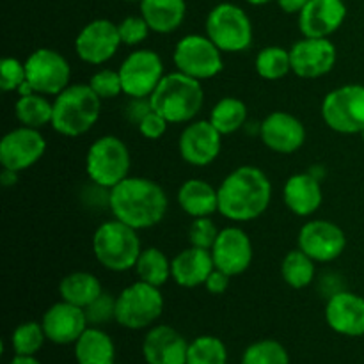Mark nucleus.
Listing matches in <instances>:
<instances>
[{"mask_svg":"<svg viewBox=\"0 0 364 364\" xmlns=\"http://www.w3.org/2000/svg\"><path fill=\"white\" fill-rule=\"evenodd\" d=\"M188 341L171 326H153L142 341V355L148 364H187Z\"/></svg>","mask_w":364,"mask_h":364,"instance_id":"23","label":"nucleus"},{"mask_svg":"<svg viewBox=\"0 0 364 364\" xmlns=\"http://www.w3.org/2000/svg\"><path fill=\"white\" fill-rule=\"evenodd\" d=\"M117 71L128 98H149L166 77L162 57L151 48H137L128 53Z\"/></svg>","mask_w":364,"mask_h":364,"instance_id":"11","label":"nucleus"},{"mask_svg":"<svg viewBox=\"0 0 364 364\" xmlns=\"http://www.w3.org/2000/svg\"><path fill=\"white\" fill-rule=\"evenodd\" d=\"M359 135H361V137H363V142H364V130L361 132V134H359Z\"/></svg>","mask_w":364,"mask_h":364,"instance_id":"51","label":"nucleus"},{"mask_svg":"<svg viewBox=\"0 0 364 364\" xmlns=\"http://www.w3.org/2000/svg\"><path fill=\"white\" fill-rule=\"evenodd\" d=\"M109 210L114 219L144 231L162 223L169 210V198L151 178L128 176L109 191Z\"/></svg>","mask_w":364,"mask_h":364,"instance_id":"1","label":"nucleus"},{"mask_svg":"<svg viewBox=\"0 0 364 364\" xmlns=\"http://www.w3.org/2000/svg\"><path fill=\"white\" fill-rule=\"evenodd\" d=\"M73 345L77 364H116L112 338L100 327H87Z\"/></svg>","mask_w":364,"mask_h":364,"instance_id":"28","label":"nucleus"},{"mask_svg":"<svg viewBox=\"0 0 364 364\" xmlns=\"http://www.w3.org/2000/svg\"><path fill=\"white\" fill-rule=\"evenodd\" d=\"M173 63L196 80H210L223 73L224 52L206 34H187L174 46Z\"/></svg>","mask_w":364,"mask_h":364,"instance_id":"10","label":"nucleus"},{"mask_svg":"<svg viewBox=\"0 0 364 364\" xmlns=\"http://www.w3.org/2000/svg\"><path fill=\"white\" fill-rule=\"evenodd\" d=\"M27 82L25 63L16 57H4L0 63V87L4 92H16Z\"/></svg>","mask_w":364,"mask_h":364,"instance_id":"39","label":"nucleus"},{"mask_svg":"<svg viewBox=\"0 0 364 364\" xmlns=\"http://www.w3.org/2000/svg\"><path fill=\"white\" fill-rule=\"evenodd\" d=\"M316 262L301 249L288 252L281 262V277L294 290H304L315 281Z\"/></svg>","mask_w":364,"mask_h":364,"instance_id":"33","label":"nucleus"},{"mask_svg":"<svg viewBox=\"0 0 364 364\" xmlns=\"http://www.w3.org/2000/svg\"><path fill=\"white\" fill-rule=\"evenodd\" d=\"M123 45L117 23L107 18H96L89 21L75 38V52L78 59L91 66H102L109 63Z\"/></svg>","mask_w":364,"mask_h":364,"instance_id":"13","label":"nucleus"},{"mask_svg":"<svg viewBox=\"0 0 364 364\" xmlns=\"http://www.w3.org/2000/svg\"><path fill=\"white\" fill-rule=\"evenodd\" d=\"M291 73L299 78L315 80L333 71L338 60L336 45L329 38H304L290 48Z\"/></svg>","mask_w":364,"mask_h":364,"instance_id":"17","label":"nucleus"},{"mask_svg":"<svg viewBox=\"0 0 364 364\" xmlns=\"http://www.w3.org/2000/svg\"><path fill=\"white\" fill-rule=\"evenodd\" d=\"M142 251L139 231L121 220H105L92 235V255L110 272H128L137 263Z\"/></svg>","mask_w":364,"mask_h":364,"instance_id":"5","label":"nucleus"},{"mask_svg":"<svg viewBox=\"0 0 364 364\" xmlns=\"http://www.w3.org/2000/svg\"><path fill=\"white\" fill-rule=\"evenodd\" d=\"M130 149L117 135H103L89 146L85 173L96 187L110 191L130 176Z\"/></svg>","mask_w":364,"mask_h":364,"instance_id":"6","label":"nucleus"},{"mask_svg":"<svg viewBox=\"0 0 364 364\" xmlns=\"http://www.w3.org/2000/svg\"><path fill=\"white\" fill-rule=\"evenodd\" d=\"M223 137L224 135L210 123V119H194L181 130L178 153L188 166L206 167L220 155Z\"/></svg>","mask_w":364,"mask_h":364,"instance_id":"16","label":"nucleus"},{"mask_svg":"<svg viewBox=\"0 0 364 364\" xmlns=\"http://www.w3.org/2000/svg\"><path fill=\"white\" fill-rule=\"evenodd\" d=\"M297 16L304 38H331L343 25L347 6L343 0H309Z\"/></svg>","mask_w":364,"mask_h":364,"instance_id":"22","label":"nucleus"},{"mask_svg":"<svg viewBox=\"0 0 364 364\" xmlns=\"http://www.w3.org/2000/svg\"><path fill=\"white\" fill-rule=\"evenodd\" d=\"M87 84L102 100H112L117 98L119 95H124L119 71L110 70V68H103V70L95 71L91 75V78H89Z\"/></svg>","mask_w":364,"mask_h":364,"instance_id":"38","label":"nucleus"},{"mask_svg":"<svg viewBox=\"0 0 364 364\" xmlns=\"http://www.w3.org/2000/svg\"><path fill=\"white\" fill-rule=\"evenodd\" d=\"M249 110L247 105L237 96H224L210 110V123L223 135H231L245 127Z\"/></svg>","mask_w":364,"mask_h":364,"instance_id":"31","label":"nucleus"},{"mask_svg":"<svg viewBox=\"0 0 364 364\" xmlns=\"http://www.w3.org/2000/svg\"><path fill=\"white\" fill-rule=\"evenodd\" d=\"M85 315H87V322L95 327L110 322L116 318V297H112L109 291H103L95 302L85 308Z\"/></svg>","mask_w":364,"mask_h":364,"instance_id":"42","label":"nucleus"},{"mask_svg":"<svg viewBox=\"0 0 364 364\" xmlns=\"http://www.w3.org/2000/svg\"><path fill=\"white\" fill-rule=\"evenodd\" d=\"M151 102L149 98H130V103L124 109V116L130 123H134L137 127L139 123L142 121V117L146 116L148 112H151Z\"/></svg>","mask_w":364,"mask_h":364,"instance_id":"44","label":"nucleus"},{"mask_svg":"<svg viewBox=\"0 0 364 364\" xmlns=\"http://www.w3.org/2000/svg\"><path fill=\"white\" fill-rule=\"evenodd\" d=\"M306 127L297 116L284 110H274L259 123L262 142L274 153L291 155L306 142Z\"/></svg>","mask_w":364,"mask_h":364,"instance_id":"19","label":"nucleus"},{"mask_svg":"<svg viewBox=\"0 0 364 364\" xmlns=\"http://www.w3.org/2000/svg\"><path fill=\"white\" fill-rule=\"evenodd\" d=\"M7 364H43L39 359H36V355H16L11 359Z\"/></svg>","mask_w":364,"mask_h":364,"instance_id":"47","label":"nucleus"},{"mask_svg":"<svg viewBox=\"0 0 364 364\" xmlns=\"http://www.w3.org/2000/svg\"><path fill=\"white\" fill-rule=\"evenodd\" d=\"M117 28H119V38L121 43L127 46H137L141 43H144L148 39L149 28L148 21L139 14V16H127L117 23Z\"/></svg>","mask_w":364,"mask_h":364,"instance_id":"41","label":"nucleus"},{"mask_svg":"<svg viewBox=\"0 0 364 364\" xmlns=\"http://www.w3.org/2000/svg\"><path fill=\"white\" fill-rule=\"evenodd\" d=\"M27 82L36 92L57 96L71 84V66L66 57L53 48H38L25 60Z\"/></svg>","mask_w":364,"mask_h":364,"instance_id":"12","label":"nucleus"},{"mask_svg":"<svg viewBox=\"0 0 364 364\" xmlns=\"http://www.w3.org/2000/svg\"><path fill=\"white\" fill-rule=\"evenodd\" d=\"M210 251L215 269L223 270L231 277L244 274L255 258L251 237L238 226H228L220 230Z\"/></svg>","mask_w":364,"mask_h":364,"instance_id":"18","label":"nucleus"},{"mask_svg":"<svg viewBox=\"0 0 364 364\" xmlns=\"http://www.w3.org/2000/svg\"><path fill=\"white\" fill-rule=\"evenodd\" d=\"M219 213L231 223H251L269 210L272 201V183L263 169L240 166L231 171L220 185Z\"/></svg>","mask_w":364,"mask_h":364,"instance_id":"2","label":"nucleus"},{"mask_svg":"<svg viewBox=\"0 0 364 364\" xmlns=\"http://www.w3.org/2000/svg\"><path fill=\"white\" fill-rule=\"evenodd\" d=\"M46 153V139L41 130L18 127L7 132L0 141V164L4 169L23 173L34 167Z\"/></svg>","mask_w":364,"mask_h":364,"instance_id":"14","label":"nucleus"},{"mask_svg":"<svg viewBox=\"0 0 364 364\" xmlns=\"http://www.w3.org/2000/svg\"><path fill=\"white\" fill-rule=\"evenodd\" d=\"M171 262L166 252L159 247H146L139 255L137 263L134 270L137 277L144 283L153 284V287H164L169 279H173L171 274Z\"/></svg>","mask_w":364,"mask_h":364,"instance_id":"32","label":"nucleus"},{"mask_svg":"<svg viewBox=\"0 0 364 364\" xmlns=\"http://www.w3.org/2000/svg\"><path fill=\"white\" fill-rule=\"evenodd\" d=\"M18 174L20 173H14V171H9V169H2V185L4 187H11V185L16 183Z\"/></svg>","mask_w":364,"mask_h":364,"instance_id":"48","label":"nucleus"},{"mask_svg":"<svg viewBox=\"0 0 364 364\" xmlns=\"http://www.w3.org/2000/svg\"><path fill=\"white\" fill-rule=\"evenodd\" d=\"M212 251L201 247L183 249L178 252L171 262V274L173 281L181 288H198L205 287L206 279L213 272Z\"/></svg>","mask_w":364,"mask_h":364,"instance_id":"25","label":"nucleus"},{"mask_svg":"<svg viewBox=\"0 0 364 364\" xmlns=\"http://www.w3.org/2000/svg\"><path fill=\"white\" fill-rule=\"evenodd\" d=\"M219 231L217 230L215 223L212 220V217H199V219H192L191 228H188V242L194 247L201 249H212L215 244L217 237H219Z\"/></svg>","mask_w":364,"mask_h":364,"instance_id":"40","label":"nucleus"},{"mask_svg":"<svg viewBox=\"0 0 364 364\" xmlns=\"http://www.w3.org/2000/svg\"><path fill=\"white\" fill-rule=\"evenodd\" d=\"M283 201L297 217H311L323 203L320 178L313 173H295L283 187Z\"/></svg>","mask_w":364,"mask_h":364,"instance_id":"24","label":"nucleus"},{"mask_svg":"<svg viewBox=\"0 0 364 364\" xmlns=\"http://www.w3.org/2000/svg\"><path fill=\"white\" fill-rule=\"evenodd\" d=\"M187 364H228V348L217 336H199L188 343Z\"/></svg>","mask_w":364,"mask_h":364,"instance_id":"35","label":"nucleus"},{"mask_svg":"<svg viewBox=\"0 0 364 364\" xmlns=\"http://www.w3.org/2000/svg\"><path fill=\"white\" fill-rule=\"evenodd\" d=\"M240 364H290V354L277 340H259L245 348Z\"/></svg>","mask_w":364,"mask_h":364,"instance_id":"37","label":"nucleus"},{"mask_svg":"<svg viewBox=\"0 0 364 364\" xmlns=\"http://www.w3.org/2000/svg\"><path fill=\"white\" fill-rule=\"evenodd\" d=\"M169 124L171 123L162 116V114L151 110V112H148L142 117L141 123L137 124V130L139 134L144 139H148V141H159V139H162L164 135H166Z\"/></svg>","mask_w":364,"mask_h":364,"instance_id":"43","label":"nucleus"},{"mask_svg":"<svg viewBox=\"0 0 364 364\" xmlns=\"http://www.w3.org/2000/svg\"><path fill=\"white\" fill-rule=\"evenodd\" d=\"M103 294V287L98 277L85 270H77L64 276L59 283V295L63 301L78 308H87Z\"/></svg>","mask_w":364,"mask_h":364,"instance_id":"29","label":"nucleus"},{"mask_svg":"<svg viewBox=\"0 0 364 364\" xmlns=\"http://www.w3.org/2000/svg\"><path fill=\"white\" fill-rule=\"evenodd\" d=\"M149 102L151 109L162 114L171 124H187L198 117L205 105V89L201 80L173 71L166 73Z\"/></svg>","mask_w":364,"mask_h":364,"instance_id":"3","label":"nucleus"},{"mask_svg":"<svg viewBox=\"0 0 364 364\" xmlns=\"http://www.w3.org/2000/svg\"><path fill=\"white\" fill-rule=\"evenodd\" d=\"M141 16L148 21L151 32L171 34L178 31L187 16L185 0H141Z\"/></svg>","mask_w":364,"mask_h":364,"instance_id":"27","label":"nucleus"},{"mask_svg":"<svg viewBox=\"0 0 364 364\" xmlns=\"http://www.w3.org/2000/svg\"><path fill=\"white\" fill-rule=\"evenodd\" d=\"M279 9L287 14H299L309 0H276Z\"/></svg>","mask_w":364,"mask_h":364,"instance_id":"46","label":"nucleus"},{"mask_svg":"<svg viewBox=\"0 0 364 364\" xmlns=\"http://www.w3.org/2000/svg\"><path fill=\"white\" fill-rule=\"evenodd\" d=\"M326 322L341 336H364V297L348 290L331 294L326 304Z\"/></svg>","mask_w":364,"mask_h":364,"instance_id":"20","label":"nucleus"},{"mask_svg":"<svg viewBox=\"0 0 364 364\" xmlns=\"http://www.w3.org/2000/svg\"><path fill=\"white\" fill-rule=\"evenodd\" d=\"M178 205L192 219L212 217L219 212V192L210 181L203 178L185 180L178 188Z\"/></svg>","mask_w":364,"mask_h":364,"instance_id":"26","label":"nucleus"},{"mask_svg":"<svg viewBox=\"0 0 364 364\" xmlns=\"http://www.w3.org/2000/svg\"><path fill=\"white\" fill-rule=\"evenodd\" d=\"M244 2L251 4V6H267V4L274 2V0H244Z\"/></svg>","mask_w":364,"mask_h":364,"instance_id":"49","label":"nucleus"},{"mask_svg":"<svg viewBox=\"0 0 364 364\" xmlns=\"http://www.w3.org/2000/svg\"><path fill=\"white\" fill-rule=\"evenodd\" d=\"M323 123L336 134L354 135L364 130V85L345 84L327 92L320 105Z\"/></svg>","mask_w":364,"mask_h":364,"instance_id":"9","label":"nucleus"},{"mask_svg":"<svg viewBox=\"0 0 364 364\" xmlns=\"http://www.w3.org/2000/svg\"><path fill=\"white\" fill-rule=\"evenodd\" d=\"M41 326L48 341L55 345H71L87 329L89 322L84 308H78L60 299L46 309Z\"/></svg>","mask_w":364,"mask_h":364,"instance_id":"21","label":"nucleus"},{"mask_svg":"<svg viewBox=\"0 0 364 364\" xmlns=\"http://www.w3.org/2000/svg\"><path fill=\"white\" fill-rule=\"evenodd\" d=\"M297 247L316 263H331L343 255L347 235L333 220L313 219L299 230Z\"/></svg>","mask_w":364,"mask_h":364,"instance_id":"15","label":"nucleus"},{"mask_svg":"<svg viewBox=\"0 0 364 364\" xmlns=\"http://www.w3.org/2000/svg\"><path fill=\"white\" fill-rule=\"evenodd\" d=\"M255 70L263 80L276 82L291 73L290 50L283 46H265L256 53Z\"/></svg>","mask_w":364,"mask_h":364,"instance_id":"34","label":"nucleus"},{"mask_svg":"<svg viewBox=\"0 0 364 364\" xmlns=\"http://www.w3.org/2000/svg\"><path fill=\"white\" fill-rule=\"evenodd\" d=\"M124 2H137V4H141V0H124Z\"/></svg>","mask_w":364,"mask_h":364,"instance_id":"50","label":"nucleus"},{"mask_svg":"<svg viewBox=\"0 0 364 364\" xmlns=\"http://www.w3.org/2000/svg\"><path fill=\"white\" fill-rule=\"evenodd\" d=\"M230 281H231V276H228V274L223 272V270L213 269V272L210 274L208 279H206L205 288L208 294L223 295L226 294L228 288H230Z\"/></svg>","mask_w":364,"mask_h":364,"instance_id":"45","label":"nucleus"},{"mask_svg":"<svg viewBox=\"0 0 364 364\" xmlns=\"http://www.w3.org/2000/svg\"><path fill=\"white\" fill-rule=\"evenodd\" d=\"M102 102L89 84H70L53 100V119L50 127L63 137H82L98 123Z\"/></svg>","mask_w":364,"mask_h":364,"instance_id":"4","label":"nucleus"},{"mask_svg":"<svg viewBox=\"0 0 364 364\" xmlns=\"http://www.w3.org/2000/svg\"><path fill=\"white\" fill-rule=\"evenodd\" d=\"M164 313V295L159 287L135 281L116 297V323L130 331L153 327Z\"/></svg>","mask_w":364,"mask_h":364,"instance_id":"8","label":"nucleus"},{"mask_svg":"<svg viewBox=\"0 0 364 364\" xmlns=\"http://www.w3.org/2000/svg\"><path fill=\"white\" fill-rule=\"evenodd\" d=\"M206 36L224 53H242L251 48L255 28L249 14L233 2H220L210 9L205 21Z\"/></svg>","mask_w":364,"mask_h":364,"instance_id":"7","label":"nucleus"},{"mask_svg":"<svg viewBox=\"0 0 364 364\" xmlns=\"http://www.w3.org/2000/svg\"><path fill=\"white\" fill-rule=\"evenodd\" d=\"M46 341L41 322H23L11 334V348L16 355H36Z\"/></svg>","mask_w":364,"mask_h":364,"instance_id":"36","label":"nucleus"},{"mask_svg":"<svg viewBox=\"0 0 364 364\" xmlns=\"http://www.w3.org/2000/svg\"><path fill=\"white\" fill-rule=\"evenodd\" d=\"M14 116L21 127L41 128L52 124L53 119V102H50L48 96L32 92V95L18 96L14 103Z\"/></svg>","mask_w":364,"mask_h":364,"instance_id":"30","label":"nucleus"},{"mask_svg":"<svg viewBox=\"0 0 364 364\" xmlns=\"http://www.w3.org/2000/svg\"><path fill=\"white\" fill-rule=\"evenodd\" d=\"M116 364H117V363H116Z\"/></svg>","mask_w":364,"mask_h":364,"instance_id":"52","label":"nucleus"}]
</instances>
